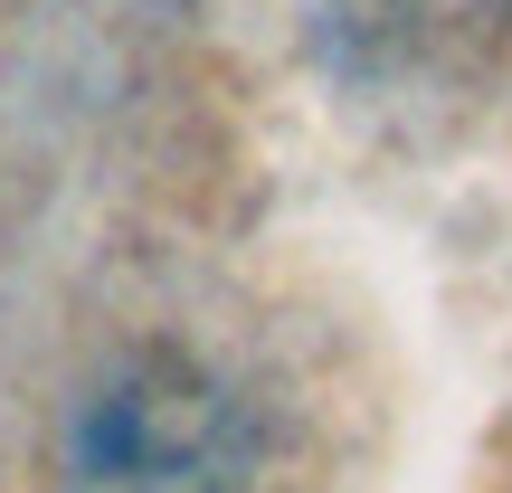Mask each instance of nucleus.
Masks as SVG:
<instances>
[{"mask_svg":"<svg viewBox=\"0 0 512 493\" xmlns=\"http://www.w3.org/2000/svg\"><path fill=\"white\" fill-rule=\"evenodd\" d=\"M67 493H238V456L219 437V408L200 380L133 370L76 427Z\"/></svg>","mask_w":512,"mask_h":493,"instance_id":"nucleus-1","label":"nucleus"}]
</instances>
